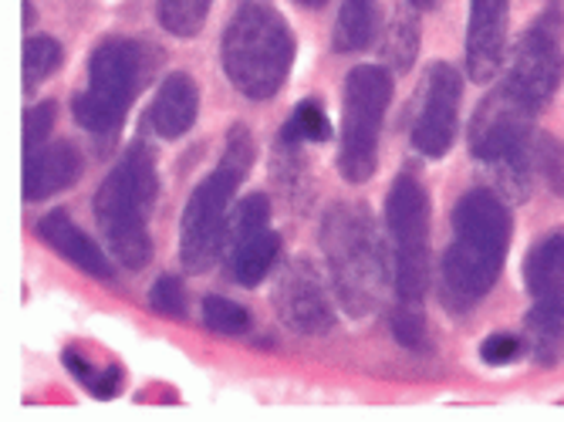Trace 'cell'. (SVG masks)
<instances>
[{"instance_id":"1","label":"cell","mask_w":564,"mask_h":422,"mask_svg":"<svg viewBox=\"0 0 564 422\" xmlns=\"http://www.w3.org/2000/svg\"><path fill=\"white\" fill-rule=\"evenodd\" d=\"M510 214L494 190H470L453 206V237L440 260V294L449 311L480 304L507 260Z\"/></svg>"},{"instance_id":"2","label":"cell","mask_w":564,"mask_h":422,"mask_svg":"<svg viewBox=\"0 0 564 422\" xmlns=\"http://www.w3.org/2000/svg\"><path fill=\"white\" fill-rule=\"evenodd\" d=\"M322 250L338 304L351 318H366L382 301L389 263L379 227L366 206L335 203L322 217Z\"/></svg>"},{"instance_id":"3","label":"cell","mask_w":564,"mask_h":422,"mask_svg":"<svg viewBox=\"0 0 564 422\" xmlns=\"http://www.w3.org/2000/svg\"><path fill=\"white\" fill-rule=\"evenodd\" d=\"M160 176L152 149L135 142L116 163V170L101 180L95 193V224L106 237L112 257L129 271H142L152 257L149 214L156 206Z\"/></svg>"},{"instance_id":"4","label":"cell","mask_w":564,"mask_h":422,"mask_svg":"<svg viewBox=\"0 0 564 422\" xmlns=\"http://www.w3.org/2000/svg\"><path fill=\"white\" fill-rule=\"evenodd\" d=\"M253 155H258V149H253L250 129L234 126L227 132V145H224L217 170L189 193V203L183 209V224H180V260L186 271L199 274V271H210L217 263L227 230H230L227 214H230L234 193L247 180V173L253 166Z\"/></svg>"},{"instance_id":"5","label":"cell","mask_w":564,"mask_h":422,"mask_svg":"<svg viewBox=\"0 0 564 422\" xmlns=\"http://www.w3.org/2000/svg\"><path fill=\"white\" fill-rule=\"evenodd\" d=\"M220 65L243 98H274L294 65V34L288 21L268 4H243L220 37Z\"/></svg>"},{"instance_id":"6","label":"cell","mask_w":564,"mask_h":422,"mask_svg":"<svg viewBox=\"0 0 564 422\" xmlns=\"http://www.w3.org/2000/svg\"><path fill=\"white\" fill-rule=\"evenodd\" d=\"M149 75L145 47L132 37H109L91 51L88 88L75 98V122L91 136L119 132Z\"/></svg>"},{"instance_id":"7","label":"cell","mask_w":564,"mask_h":422,"mask_svg":"<svg viewBox=\"0 0 564 422\" xmlns=\"http://www.w3.org/2000/svg\"><path fill=\"white\" fill-rule=\"evenodd\" d=\"M389 101H392V72L386 65H358L345 75L338 170L351 186L369 183L376 176Z\"/></svg>"},{"instance_id":"8","label":"cell","mask_w":564,"mask_h":422,"mask_svg":"<svg viewBox=\"0 0 564 422\" xmlns=\"http://www.w3.org/2000/svg\"><path fill=\"white\" fill-rule=\"evenodd\" d=\"M531 112L510 98L503 88L490 95L474 122H470V152L474 160L484 163L503 190H510L518 199L531 196V173H534V126Z\"/></svg>"},{"instance_id":"9","label":"cell","mask_w":564,"mask_h":422,"mask_svg":"<svg viewBox=\"0 0 564 422\" xmlns=\"http://www.w3.org/2000/svg\"><path fill=\"white\" fill-rule=\"evenodd\" d=\"M392 240V281L402 301L420 304L430 291V196L413 170H402L386 199Z\"/></svg>"},{"instance_id":"10","label":"cell","mask_w":564,"mask_h":422,"mask_svg":"<svg viewBox=\"0 0 564 422\" xmlns=\"http://www.w3.org/2000/svg\"><path fill=\"white\" fill-rule=\"evenodd\" d=\"M561 34H564V11L557 0H551V8L528 28V34L514 47V58H510L503 91L531 116H538L561 88L564 78Z\"/></svg>"},{"instance_id":"11","label":"cell","mask_w":564,"mask_h":422,"mask_svg":"<svg viewBox=\"0 0 564 422\" xmlns=\"http://www.w3.org/2000/svg\"><path fill=\"white\" fill-rule=\"evenodd\" d=\"M281 253V237L271 230V203L264 193H250L227 230V271L240 288H258Z\"/></svg>"},{"instance_id":"12","label":"cell","mask_w":564,"mask_h":422,"mask_svg":"<svg viewBox=\"0 0 564 422\" xmlns=\"http://www.w3.org/2000/svg\"><path fill=\"white\" fill-rule=\"evenodd\" d=\"M459 101H464V78L446 62H436L423 85V101L413 119V145L426 160H440L449 152L459 129Z\"/></svg>"},{"instance_id":"13","label":"cell","mask_w":564,"mask_h":422,"mask_svg":"<svg viewBox=\"0 0 564 422\" xmlns=\"http://www.w3.org/2000/svg\"><path fill=\"white\" fill-rule=\"evenodd\" d=\"M274 307L281 322L297 335H328L335 332V307L325 294L322 278L307 260H288L274 284Z\"/></svg>"},{"instance_id":"14","label":"cell","mask_w":564,"mask_h":422,"mask_svg":"<svg viewBox=\"0 0 564 422\" xmlns=\"http://www.w3.org/2000/svg\"><path fill=\"white\" fill-rule=\"evenodd\" d=\"M510 0H470L467 21V75L474 82H490L503 65Z\"/></svg>"},{"instance_id":"15","label":"cell","mask_w":564,"mask_h":422,"mask_svg":"<svg viewBox=\"0 0 564 422\" xmlns=\"http://www.w3.org/2000/svg\"><path fill=\"white\" fill-rule=\"evenodd\" d=\"M82 170H85V160H82L78 145L68 139L28 152V160H24V199L28 203L51 199L55 193L75 186Z\"/></svg>"},{"instance_id":"16","label":"cell","mask_w":564,"mask_h":422,"mask_svg":"<svg viewBox=\"0 0 564 422\" xmlns=\"http://www.w3.org/2000/svg\"><path fill=\"white\" fill-rule=\"evenodd\" d=\"M199 116V88L189 75L173 72L152 95L145 109V126L160 139H180L196 126Z\"/></svg>"},{"instance_id":"17","label":"cell","mask_w":564,"mask_h":422,"mask_svg":"<svg viewBox=\"0 0 564 422\" xmlns=\"http://www.w3.org/2000/svg\"><path fill=\"white\" fill-rule=\"evenodd\" d=\"M524 284L538 307L564 322V227L541 237L524 260Z\"/></svg>"},{"instance_id":"18","label":"cell","mask_w":564,"mask_h":422,"mask_svg":"<svg viewBox=\"0 0 564 422\" xmlns=\"http://www.w3.org/2000/svg\"><path fill=\"white\" fill-rule=\"evenodd\" d=\"M37 237L55 250L58 257H65V260H72L78 271H85L88 278H95V281H109L112 278V263H109V257L101 253L98 247H95V240L68 217V214H62V209H55V214H47V217H41L37 220Z\"/></svg>"},{"instance_id":"19","label":"cell","mask_w":564,"mask_h":422,"mask_svg":"<svg viewBox=\"0 0 564 422\" xmlns=\"http://www.w3.org/2000/svg\"><path fill=\"white\" fill-rule=\"evenodd\" d=\"M382 24V0H341L338 21L332 31V47L338 55H355L366 51Z\"/></svg>"},{"instance_id":"20","label":"cell","mask_w":564,"mask_h":422,"mask_svg":"<svg viewBox=\"0 0 564 422\" xmlns=\"http://www.w3.org/2000/svg\"><path fill=\"white\" fill-rule=\"evenodd\" d=\"M420 55V14L416 8H399L389 31H386V41H382V62L392 68V72H409L413 68Z\"/></svg>"},{"instance_id":"21","label":"cell","mask_w":564,"mask_h":422,"mask_svg":"<svg viewBox=\"0 0 564 422\" xmlns=\"http://www.w3.org/2000/svg\"><path fill=\"white\" fill-rule=\"evenodd\" d=\"M214 0H156V14L163 31L173 37H196L210 18Z\"/></svg>"},{"instance_id":"22","label":"cell","mask_w":564,"mask_h":422,"mask_svg":"<svg viewBox=\"0 0 564 422\" xmlns=\"http://www.w3.org/2000/svg\"><path fill=\"white\" fill-rule=\"evenodd\" d=\"M328 139H332V122L318 101H301L278 136V142L291 145V149L297 142H328Z\"/></svg>"},{"instance_id":"23","label":"cell","mask_w":564,"mask_h":422,"mask_svg":"<svg viewBox=\"0 0 564 422\" xmlns=\"http://www.w3.org/2000/svg\"><path fill=\"white\" fill-rule=\"evenodd\" d=\"M528 345L541 365H554L564 348V322L544 307H534L528 314Z\"/></svg>"},{"instance_id":"24","label":"cell","mask_w":564,"mask_h":422,"mask_svg":"<svg viewBox=\"0 0 564 422\" xmlns=\"http://www.w3.org/2000/svg\"><path fill=\"white\" fill-rule=\"evenodd\" d=\"M65 62V51L55 37L37 34L24 44V88L41 85L44 78H51Z\"/></svg>"},{"instance_id":"25","label":"cell","mask_w":564,"mask_h":422,"mask_svg":"<svg viewBox=\"0 0 564 422\" xmlns=\"http://www.w3.org/2000/svg\"><path fill=\"white\" fill-rule=\"evenodd\" d=\"M203 325H207L210 332H217V335L234 338V335H243L250 328V314H247L243 304L210 294L207 301H203Z\"/></svg>"},{"instance_id":"26","label":"cell","mask_w":564,"mask_h":422,"mask_svg":"<svg viewBox=\"0 0 564 422\" xmlns=\"http://www.w3.org/2000/svg\"><path fill=\"white\" fill-rule=\"evenodd\" d=\"M392 335L402 348L409 351H430V332H426V318L423 311L413 304V301H402V307L392 311Z\"/></svg>"},{"instance_id":"27","label":"cell","mask_w":564,"mask_h":422,"mask_svg":"<svg viewBox=\"0 0 564 422\" xmlns=\"http://www.w3.org/2000/svg\"><path fill=\"white\" fill-rule=\"evenodd\" d=\"M534 170H541L547 186L557 196H564V142H557L554 136H538V142H534Z\"/></svg>"},{"instance_id":"28","label":"cell","mask_w":564,"mask_h":422,"mask_svg":"<svg viewBox=\"0 0 564 422\" xmlns=\"http://www.w3.org/2000/svg\"><path fill=\"white\" fill-rule=\"evenodd\" d=\"M149 307L163 314V318H186V291L183 281L173 274H163L149 288Z\"/></svg>"},{"instance_id":"29","label":"cell","mask_w":564,"mask_h":422,"mask_svg":"<svg viewBox=\"0 0 564 422\" xmlns=\"http://www.w3.org/2000/svg\"><path fill=\"white\" fill-rule=\"evenodd\" d=\"M55 116H58L55 101H41L28 112V119H24V152H34V149L44 145L47 132L55 129Z\"/></svg>"},{"instance_id":"30","label":"cell","mask_w":564,"mask_h":422,"mask_svg":"<svg viewBox=\"0 0 564 422\" xmlns=\"http://www.w3.org/2000/svg\"><path fill=\"white\" fill-rule=\"evenodd\" d=\"M521 351H524V338L510 335V332H497V335L484 338V345H480V358L487 365H510L521 358Z\"/></svg>"},{"instance_id":"31","label":"cell","mask_w":564,"mask_h":422,"mask_svg":"<svg viewBox=\"0 0 564 422\" xmlns=\"http://www.w3.org/2000/svg\"><path fill=\"white\" fill-rule=\"evenodd\" d=\"M88 392L95 396V399H112V396H119L122 392V372L116 365H106L101 372L95 376V382L88 386Z\"/></svg>"},{"instance_id":"32","label":"cell","mask_w":564,"mask_h":422,"mask_svg":"<svg viewBox=\"0 0 564 422\" xmlns=\"http://www.w3.org/2000/svg\"><path fill=\"white\" fill-rule=\"evenodd\" d=\"M65 368H68V372H72L85 389H88V386L95 382V376H98L95 368L88 365V358H82V355H75V351H65Z\"/></svg>"},{"instance_id":"33","label":"cell","mask_w":564,"mask_h":422,"mask_svg":"<svg viewBox=\"0 0 564 422\" xmlns=\"http://www.w3.org/2000/svg\"><path fill=\"white\" fill-rule=\"evenodd\" d=\"M409 4H413L416 11H433V8L443 4V0H409Z\"/></svg>"},{"instance_id":"34","label":"cell","mask_w":564,"mask_h":422,"mask_svg":"<svg viewBox=\"0 0 564 422\" xmlns=\"http://www.w3.org/2000/svg\"><path fill=\"white\" fill-rule=\"evenodd\" d=\"M294 4H301V8H307V11H318V8L328 4V0H294Z\"/></svg>"}]
</instances>
